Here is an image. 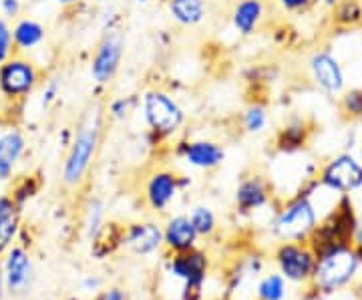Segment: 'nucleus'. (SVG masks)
Returning a JSON list of instances; mask_svg holds the SVG:
<instances>
[{
  "label": "nucleus",
  "instance_id": "1",
  "mask_svg": "<svg viewBox=\"0 0 362 300\" xmlns=\"http://www.w3.org/2000/svg\"><path fill=\"white\" fill-rule=\"evenodd\" d=\"M103 127V107L101 103H89L77 125V135L71 144L63 168V182L66 185H77L83 182L85 173L89 171L90 161L97 154L99 139Z\"/></svg>",
  "mask_w": 362,
  "mask_h": 300
},
{
  "label": "nucleus",
  "instance_id": "2",
  "mask_svg": "<svg viewBox=\"0 0 362 300\" xmlns=\"http://www.w3.org/2000/svg\"><path fill=\"white\" fill-rule=\"evenodd\" d=\"M356 216L352 212V204L349 197H342L334 214L312 232V248L322 258L326 254H332L338 250L349 248V242L354 238Z\"/></svg>",
  "mask_w": 362,
  "mask_h": 300
},
{
  "label": "nucleus",
  "instance_id": "3",
  "mask_svg": "<svg viewBox=\"0 0 362 300\" xmlns=\"http://www.w3.org/2000/svg\"><path fill=\"white\" fill-rule=\"evenodd\" d=\"M143 115L157 135H173L183 125V109L163 91H147L143 97Z\"/></svg>",
  "mask_w": 362,
  "mask_h": 300
},
{
  "label": "nucleus",
  "instance_id": "4",
  "mask_svg": "<svg viewBox=\"0 0 362 300\" xmlns=\"http://www.w3.org/2000/svg\"><path fill=\"white\" fill-rule=\"evenodd\" d=\"M125 52V35L119 28H111L99 40L90 59V77L97 85H109L115 79Z\"/></svg>",
  "mask_w": 362,
  "mask_h": 300
},
{
  "label": "nucleus",
  "instance_id": "5",
  "mask_svg": "<svg viewBox=\"0 0 362 300\" xmlns=\"http://www.w3.org/2000/svg\"><path fill=\"white\" fill-rule=\"evenodd\" d=\"M356 264H358V258L349 248L326 254L314 268V280L326 292L337 290L349 282L350 276L356 270Z\"/></svg>",
  "mask_w": 362,
  "mask_h": 300
},
{
  "label": "nucleus",
  "instance_id": "6",
  "mask_svg": "<svg viewBox=\"0 0 362 300\" xmlns=\"http://www.w3.org/2000/svg\"><path fill=\"white\" fill-rule=\"evenodd\" d=\"M39 83V71L26 59H8L0 65V91L11 99H21L35 91Z\"/></svg>",
  "mask_w": 362,
  "mask_h": 300
},
{
  "label": "nucleus",
  "instance_id": "7",
  "mask_svg": "<svg viewBox=\"0 0 362 300\" xmlns=\"http://www.w3.org/2000/svg\"><path fill=\"white\" fill-rule=\"evenodd\" d=\"M314 228H316V212L308 196L298 197L292 204H288L274 224L276 234L286 240L304 238L306 234H310Z\"/></svg>",
  "mask_w": 362,
  "mask_h": 300
},
{
  "label": "nucleus",
  "instance_id": "8",
  "mask_svg": "<svg viewBox=\"0 0 362 300\" xmlns=\"http://www.w3.org/2000/svg\"><path fill=\"white\" fill-rule=\"evenodd\" d=\"M320 183L340 194H350L362 188V163L349 154L334 157L324 168Z\"/></svg>",
  "mask_w": 362,
  "mask_h": 300
},
{
  "label": "nucleus",
  "instance_id": "9",
  "mask_svg": "<svg viewBox=\"0 0 362 300\" xmlns=\"http://www.w3.org/2000/svg\"><path fill=\"white\" fill-rule=\"evenodd\" d=\"M312 81L328 95H340L346 87L344 69L330 51H316L308 61Z\"/></svg>",
  "mask_w": 362,
  "mask_h": 300
},
{
  "label": "nucleus",
  "instance_id": "10",
  "mask_svg": "<svg viewBox=\"0 0 362 300\" xmlns=\"http://www.w3.org/2000/svg\"><path fill=\"white\" fill-rule=\"evenodd\" d=\"M278 264H280L286 278H290V280H304L314 270V254H312L310 250L302 248V246L286 244L278 252Z\"/></svg>",
  "mask_w": 362,
  "mask_h": 300
},
{
  "label": "nucleus",
  "instance_id": "11",
  "mask_svg": "<svg viewBox=\"0 0 362 300\" xmlns=\"http://www.w3.org/2000/svg\"><path fill=\"white\" fill-rule=\"evenodd\" d=\"M177 194V178L171 171H157L147 182L145 196L149 206L157 212H163Z\"/></svg>",
  "mask_w": 362,
  "mask_h": 300
},
{
  "label": "nucleus",
  "instance_id": "12",
  "mask_svg": "<svg viewBox=\"0 0 362 300\" xmlns=\"http://www.w3.org/2000/svg\"><path fill=\"white\" fill-rule=\"evenodd\" d=\"M161 242H163V232L153 222L131 224L125 230V244L137 254H149L159 248Z\"/></svg>",
  "mask_w": 362,
  "mask_h": 300
},
{
  "label": "nucleus",
  "instance_id": "13",
  "mask_svg": "<svg viewBox=\"0 0 362 300\" xmlns=\"http://www.w3.org/2000/svg\"><path fill=\"white\" fill-rule=\"evenodd\" d=\"M207 270V258L204 252L197 250H187V252H177V256L171 262V272L183 278L185 282H204Z\"/></svg>",
  "mask_w": 362,
  "mask_h": 300
},
{
  "label": "nucleus",
  "instance_id": "14",
  "mask_svg": "<svg viewBox=\"0 0 362 300\" xmlns=\"http://www.w3.org/2000/svg\"><path fill=\"white\" fill-rule=\"evenodd\" d=\"M195 240H197V232L187 216H175L169 220L163 232V242L169 248L175 252H187L194 250Z\"/></svg>",
  "mask_w": 362,
  "mask_h": 300
},
{
  "label": "nucleus",
  "instance_id": "15",
  "mask_svg": "<svg viewBox=\"0 0 362 300\" xmlns=\"http://www.w3.org/2000/svg\"><path fill=\"white\" fill-rule=\"evenodd\" d=\"M264 2L259 0H240L235 6H233L232 13V23L233 28L244 35V37H250L258 30L259 23L264 18Z\"/></svg>",
  "mask_w": 362,
  "mask_h": 300
},
{
  "label": "nucleus",
  "instance_id": "16",
  "mask_svg": "<svg viewBox=\"0 0 362 300\" xmlns=\"http://www.w3.org/2000/svg\"><path fill=\"white\" fill-rule=\"evenodd\" d=\"M185 161L199 170H211L218 168L223 161V147L214 142H192L183 149Z\"/></svg>",
  "mask_w": 362,
  "mask_h": 300
},
{
  "label": "nucleus",
  "instance_id": "17",
  "mask_svg": "<svg viewBox=\"0 0 362 300\" xmlns=\"http://www.w3.org/2000/svg\"><path fill=\"white\" fill-rule=\"evenodd\" d=\"M125 242V228L117 222L101 224V228L93 236V256L105 258L113 254Z\"/></svg>",
  "mask_w": 362,
  "mask_h": 300
},
{
  "label": "nucleus",
  "instance_id": "18",
  "mask_svg": "<svg viewBox=\"0 0 362 300\" xmlns=\"http://www.w3.org/2000/svg\"><path fill=\"white\" fill-rule=\"evenodd\" d=\"M171 18L181 26H195L207 16L206 0H168Z\"/></svg>",
  "mask_w": 362,
  "mask_h": 300
},
{
  "label": "nucleus",
  "instance_id": "19",
  "mask_svg": "<svg viewBox=\"0 0 362 300\" xmlns=\"http://www.w3.org/2000/svg\"><path fill=\"white\" fill-rule=\"evenodd\" d=\"M13 40L18 51H33L45 40V26L35 18H18L13 26Z\"/></svg>",
  "mask_w": 362,
  "mask_h": 300
},
{
  "label": "nucleus",
  "instance_id": "20",
  "mask_svg": "<svg viewBox=\"0 0 362 300\" xmlns=\"http://www.w3.org/2000/svg\"><path fill=\"white\" fill-rule=\"evenodd\" d=\"M235 202H238L240 209H244V212L264 206L268 202V188H266L264 180H259V178H250V180H246V182L238 188Z\"/></svg>",
  "mask_w": 362,
  "mask_h": 300
},
{
  "label": "nucleus",
  "instance_id": "21",
  "mask_svg": "<svg viewBox=\"0 0 362 300\" xmlns=\"http://www.w3.org/2000/svg\"><path fill=\"white\" fill-rule=\"evenodd\" d=\"M30 276V260L23 248H13L6 260V282L11 288H23Z\"/></svg>",
  "mask_w": 362,
  "mask_h": 300
},
{
  "label": "nucleus",
  "instance_id": "22",
  "mask_svg": "<svg viewBox=\"0 0 362 300\" xmlns=\"http://www.w3.org/2000/svg\"><path fill=\"white\" fill-rule=\"evenodd\" d=\"M25 154V137L18 129H8L0 135V159H6L8 163H16Z\"/></svg>",
  "mask_w": 362,
  "mask_h": 300
},
{
  "label": "nucleus",
  "instance_id": "23",
  "mask_svg": "<svg viewBox=\"0 0 362 300\" xmlns=\"http://www.w3.org/2000/svg\"><path fill=\"white\" fill-rule=\"evenodd\" d=\"M334 21L342 26H352L362 21V6L356 0H340L334 6Z\"/></svg>",
  "mask_w": 362,
  "mask_h": 300
},
{
  "label": "nucleus",
  "instance_id": "24",
  "mask_svg": "<svg viewBox=\"0 0 362 300\" xmlns=\"http://www.w3.org/2000/svg\"><path fill=\"white\" fill-rule=\"evenodd\" d=\"M304 142H306V129H304L302 123H298V125H288V127H284L278 145L284 151H294L298 147H302Z\"/></svg>",
  "mask_w": 362,
  "mask_h": 300
},
{
  "label": "nucleus",
  "instance_id": "25",
  "mask_svg": "<svg viewBox=\"0 0 362 300\" xmlns=\"http://www.w3.org/2000/svg\"><path fill=\"white\" fill-rule=\"evenodd\" d=\"M192 224H194L195 232L197 236H209L214 232V228H216V216H214V212L209 208H204V206H197L192 212Z\"/></svg>",
  "mask_w": 362,
  "mask_h": 300
},
{
  "label": "nucleus",
  "instance_id": "26",
  "mask_svg": "<svg viewBox=\"0 0 362 300\" xmlns=\"http://www.w3.org/2000/svg\"><path fill=\"white\" fill-rule=\"evenodd\" d=\"M340 111L350 119L362 117V89H350L340 99Z\"/></svg>",
  "mask_w": 362,
  "mask_h": 300
},
{
  "label": "nucleus",
  "instance_id": "27",
  "mask_svg": "<svg viewBox=\"0 0 362 300\" xmlns=\"http://www.w3.org/2000/svg\"><path fill=\"white\" fill-rule=\"evenodd\" d=\"M268 123V113L262 105H252L244 113V127L247 133H259Z\"/></svg>",
  "mask_w": 362,
  "mask_h": 300
},
{
  "label": "nucleus",
  "instance_id": "28",
  "mask_svg": "<svg viewBox=\"0 0 362 300\" xmlns=\"http://www.w3.org/2000/svg\"><path fill=\"white\" fill-rule=\"evenodd\" d=\"M262 300H282L284 296V280L280 276H268L258 288Z\"/></svg>",
  "mask_w": 362,
  "mask_h": 300
},
{
  "label": "nucleus",
  "instance_id": "29",
  "mask_svg": "<svg viewBox=\"0 0 362 300\" xmlns=\"http://www.w3.org/2000/svg\"><path fill=\"white\" fill-rule=\"evenodd\" d=\"M14 51V40H13V28L8 25L6 18L0 16V65L4 61L11 59V54Z\"/></svg>",
  "mask_w": 362,
  "mask_h": 300
},
{
  "label": "nucleus",
  "instance_id": "30",
  "mask_svg": "<svg viewBox=\"0 0 362 300\" xmlns=\"http://www.w3.org/2000/svg\"><path fill=\"white\" fill-rule=\"evenodd\" d=\"M101 218H103V206L99 202H90L89 214H87V230L90 238L101 228Z\"/></svg>",
  "mask_w": 362,
  "mask_h": 300
},
{
  "label": "nucleus",
  "instance_id": "31",
  "mask_svg": "<svg viewBox=\"0 0 362 300\" xmlns=\"http://www.w3.org/2000/svg\"><path fill=\"white\" fill-rule=\"evenodd\" d=\"M16 218V206L11 197H0V228Z\"/></svg>",
  "mask_w": 362,
  "mask_h": 300
},
{
  "label": "nucleus",
  "instance_id": "32",
  "mask_svg": "<svg viewBox=\"0 0 362 300\" xmlns=\"http://www.w3.org/2000/svg\"><path fill=\"white\" fill-rule=\"evenodd\" d=\"M131 111V99L129 97H123V99H115L111 107H109V113H111V117L115 119H125L129 115Z\"/></svg>",
  "mask_w": 362,
  "mask_h": 300
},
{
  "label": "nucleus",
  "instance_id": "33",
  "mask_svg": "<svg viewBox=\"0 0 362 300\" xmlns=\"http://www.w3.org/2000/svg\"><path fill=\"white\" fill-rule=\"evenodd\" d=\"M21 8H23L21 0H0V13H2V18H6V21L18 18Z\"/></svg>",
  "mask_w": 362,
  "mask_h": 300
},
{
  "label": "nucleus",
  "instance_id": "34",
  "mask_svg": "<svg viewBox=\"0 0 362 300\" xmlns=\"http://www.w3.org/2000/svg\"><path fill=\"white\" fill-rule=\"evenodd\" d=\"M314 0H280V6L288 13H302L306 8H310Z\"/></svg>",
  "mask_w": 362,
  "mask_h": 300
},
{
  "label": "nucleus",
  "instance_id": "35",
  "mask_svg": "<svg viewBox=\"0 0 362 300\" xmlns=\"http://www.w3.org/2000/svg\"><path fill=\"white\" fill-rule=\"evenodd\" d=\"M202 284H204V282H185L183 300H199L202 299Z\"/></svg>",
  "mask_w": 362,
  "mask_h": 300
},
{
  "label": "nucleus",
  "instance_id": "36",
  "mask_svg": "<svg viewBox=\"0 0 362 300\" xmlns=\"http://www.w3.org/2000/svg\"><path fill=\"white\" fill-rule=\"evenodd\" d=\"M97 300H125V296H123V292L119 288H111V290H105Z\"/></svg>",
  "mask_w": 362,
  "mask_h": 300
},
{
  "label": "nucleus",
  "instance_id": "37",
  "mask_svg": "<svg viewBox=\"0 0 362 300\" xmlns=\"http://www.w3.org/2000/svg\"><path fill=\"white\" fill-rule=\"evenodd\" d=\"M13 163H8L6 159H0V180H8L13 173Z\"/></svg>",
  "mask_w": 362,
  "mask_h": 300
},
{
  "label": "nucleus",
  "instance_id": "38",
  "mask_svg": "<svg viewBox=\"0 0 362 300\" xmlns=\"http://www.w3.org/2000/svg\"><path fill=\"white\" fill-rule=\"evenodd\" d=\"M54 95H57V85H51L47 93H45V99H42V105H49L51 101H54Z\"/></svg>",
  "mask_w": 362,
  "mask_h": 300
},
{
  "label": "nucleus",
  "instance_id": "39",
  "mask_svg": "<svg viewBox=\"0 0 362 300\" xmlns=\"http://www.w3.org/2000/svg\"><path fill=\"white\" fill-rule=\"evenodd\" d=\"M354 238H356L358 246H362V218H361V220H356V228H354Z\"/></svg>",
  "mask_w": 362,
  "mask_h": 300
},
{
  "label": "nucleus",
  "instance_id": "40",
  "mask_svg": "<svg viewBox=\"0 0 362 300\" xmlns=\"http://www.w3.org/2000/svg\"><path fill=\"white\" fill-rule=\"evenodd\" d=\"M54 2H59L61 6H71V4H75L77 0H54Z\"/></svg>",
  "mask_w": 362,
  "mask_h": 300
},
{
  "label": "nucleus",
  "instance_id": "41",
  "mask_svg": "<svg viewBox=\"0 0 362 300\" xmlns=\"http://www.w3.org/2000/svg\"><path fill=\"white\" fill-rule=\"evenodd\" d=\"M322 2L326 4V6H332V8H334V6H337L340 0H322Z\"/></svg>",
  "mask_w": 362,
  "mask_h": 300
},
{
  "label": "nucleus",
  "instance_id": "42",
  "mask_svg": "<svg viewBox=\"0 0 362 300\" xmlns=\"http://www.w3.org/2000/svg\"><path fill=\"white\" fill-rule=\"evenodd\" d=\"M135 2H139V4H147L149 0H135Z\"/></svg>",
  "mask_w": 362,
  "mask_h": 300
},
{
  "label": "nucleus",
  "instance_id": "43",
  "mask_svg": "<svg viewBox=\"0 0 362 300\" xmlns=\"http://www.w3.org/2000/svg\"><path fill=\"white\" fill-rule=\"evenodd\" d=\"M0 288H2V272H0Z\"/></svg>",
  "mask_w": 362,
  "mask_h": 300
},
{
  "label": "nucleus",
  "instance_id": "44",
  "mask_svg": "<svg viewBox=\"0 0 362 300\" xmlns=\"http://www.w3.org/2000/svg\"><path fill=\"white\" fill-rule=\"evenodd\" d=\"M361 163H362V145H361Z\"/></svg>",
  "mask_w": 362,
  "mask_h": 300
},
{
  "label": "nucleus",
  "instance_id": "45",
  "mask_svg": "<svg viewBox=\"0 0 362 300\" xmlns=\"http://www.w3.org/2000/svg\"><path fill=\"white\" fill-rule=\"evenodd\" d=\"M97 2H107V0H97Z\"/></svg>",
  "mask_w": 362,
  "mask_h": 300
},
{
  "label": "nucleus",
  "instance_id": "46",
  "mask_svg": "<svg viewBox=\"0 0 362 300\" xmlns=\"http://www.w3.org/2000/svg\"><path fill=\"white\" fill-rule=\"evenodd\" d=\"M259 2H268V0H259Z\"/></svg>",
  "mask_w": 362,
  "mask_h": 300
},
{
  "label": "nucleus",
  "instance_id": "47",
  "mask_svg": "<svg viewBox=\"0 0 362 300\" xmlns=\"http://www.w3.org/2000/svg\"><path fill=\"white\" fill-rule=\"evenodd\" d=\"M161 2H168V0H161Z\"/></svg>",
  "mask_w": 362,
  "mask_h": 300
},
{
  "label": "nucleus",
  "instance_id": "48",
  "mask_svg": "<svg viewBox=\"0 0 362 300\" xmlns=\"http://www.w3.org/2000/svg\"><path fill=\"white\" fill-rule=\"evenodd\" d=\"M358 121H361V123H362V117H361V119H358Z\"/></svg>",
  "mask_w": 362,
  "mask_h": 300
}]
</instances>
